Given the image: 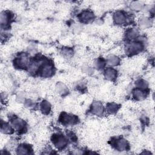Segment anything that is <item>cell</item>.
Wrapping results in <instances>:
<instances>
[{"mask_svg": "<svg viewBox=\"0 0 155 155\" xmlns=\"http://www.w3.org/2000/svg\"><path fill=\"white\" fill-rule=\"evenodd\" d=\"M51 139L53 145L59 149L64 148L68 143V139L62 134H54Z\"/></svg>", "mask_w": 155, "mask_h": 155, "instance_id": "obj_1", "label": "cell"}, {"mask_svg": "<svg viewBox=\"0 0 155 155\" xmlns=\"http://www.w3.org/2000/svg\"><path fill=\"white\" fill-rule=\"evenodd\" d=\"M59 120L64 125H72L78 122V118L76 116L62 113L60 115Z\"/></svg>", "mask_w": 155, "mask_h": 155, "instance_id": "obj_2", "label": "cell"}, {"mask_svg": "<svg viewBox=\"0 0 155 155\" xmlns=\"http://www.w3.org/2000/svg\"><path fill=\"white\" fill-rule=\"evenodd\" d=\"M14 65L18 68H25L29 66V58L27 54L22 53L14 60Z\"/></svg>", "mask_w": 155, "mask_h": 155, "instance_id": "obj_3", "label": "cell"}, {"mask_svg": "<svg viewBox=\"0 0 155 155\" xmlns=\"http://www.w3.org/2000/svg\"><path fill=\"white\" fill-rule=\"evenodd\" d=\"M39 70L40 71L41 76L43 78H48L51 76L54 72L53 65L48 62L43 64Z\"/></svg>", "mask_w": 155, "mask_h": 155, "instance_id": "obj_4", "label": "cell"}, {"mask_svg": "<svg viewBox=\"0 0 155 155\" xmlns=\"http://www.w3.org/2000/svg\"><path fill=\"white\" fill-rule=\"evenodd\" d=\"M143 49V44L140 41H136L131 43L127 48V51L130 54H136L141 52Z\"/></svg>", "mask_w": 155, "mask_h": 155, "instance_id": "obj_5", "label": "cell"}, {"mask_svg": "<svg viewBox=\"0 0 155 155\" xmlns=\"http://www.w3.org/2000/svg\"><path fill=\"white\" fill-rule=\"evenodd\" d=\"M113 20L117 25H124L128 22V18L124 12L122 11H117L113 15Z\"/></svg>", "mask_w": 155, "mask_h": 155, "instance_id": "obj_6", "label": "cell"}, {"mask_svg": "<svg viewBox=\"0 0 155 155\" xmlns=\"http://www.w3.org/2000/svg\"><path fill=\"white\" fill-rule=\"evenodd\" d=\"M11 124L13 128L18 131H22L25 128V122L18 117H14L11 120Z\"/></svg>", "mask_w": 155, "mask_h": 155, "instance_id": "obj_7", "label": "cell"}, {"mask_svg": "<svg viewBox=\"0 0 155 155\" xmlns=\"http://www.w3.org/2000/svg\"><path fill=\"white\" fill-rule=\"evenodd\" d=\"M78 18L82 22L87 23L94 18V15L90 10H84L79 15Z\"/></svg>", "mask_w": 155, "mask_h": 155, "instance_id": "obj_8", "label": "cell"}, {"mask_svg": "<svg viewBox=\"0 0 155 155\" xmlns=\"http://www.w3.org/2000/svg\"><path fill=\"white\" fill-rule=\"evenodd\" d=\"M113 144L114 145L113 146L115 147V148L119 151H124L127 150L128 148V143L124 138H119L116 139Z\"/></svg>", "mask_w": 155, "mask_h": 155, "instance_id": "obj_9", "label": "cell"}, {"mask_svg": "<svg viewBox=\"0 0 155 155\" xmlns=\"http://www.w3.org/2000/svg\"><path fill=\"white\" fill-rule=\"evenodd\" d=\"M91 112L97 116H102L104 113V107L99 102H94L91 106Z\"/></svg>", "mask_w": 155, "mask_h": 155, "instance_id": "obj_10", "label": "cell"}, {"mask_svg": "<svg viewBox=\"0 0 155 155\" xmlns=\"http://www.w3.org/2000/svg\"><path fill=\"white\" fill-rule=\"evenodd\" d=\"M12 19V15L8 12H2L1 13L0 21L1 27H6L9 24Z\"/></svg>", "mask_w": 155, "mask_h": 155, "instance_id": "obj_11", "label": "cell"}, {"mask_svg": "<svg viewBox=\"0 0 155 155\" xmlns=\"http://www.w3.org/2000/svg\"><path fill=\"white\" fill-rule=\"evenodd\" d=\"M17 153L19 154H31L32 149L30 146L27 144H20L17 148Z\"/></svg>", "mask_w": 155, "mask_h": 155, "instance_id": "obj_12", "label": "cell"}, {"mask_svg": "<svg viewBox=\"0 0 155 155\" xmlns=\"http://www.w3.org/2000/svg\"><path fill=\"white\" fill-rule=\"evenodd\" d=\"M133 96L135 99L140 101L145 99L147 96V93L144 89L137 88L133 91Z\"/></svg>", "mask_w": 155, "mask_h": 155, "instance_id": "obj_13", "label": "cell"}, {"mask_svg": "<svg viewBox=\"0 0 155 155\" xmlns=\"http://www.w3.org/2000/svg\"><path fill=\"white\" fill-rule=\"evenodd\" d=\"M104 76L106 79L113 81L115 79L117 76V71L113 68L108 67L104 71Z\"/></svg>", "mask_w": 155, "mask_h": 155, "instance_id": "obj_14", "label": "cell"}, {"mask_svg": "<svg viewBox=\"0 0 155 155\" xmlns=\"http://www.w3.org/2000/svg\"><path fill=\"white\" fill-rule=\"evenodd\" d=\"M1 131L4 134H12L13 132L12 126L3 120H1Z\"/></svg>", "mask_w": 155, "mask_h": 155, "instance_id": "obj_15", "label": "cell"}, {"mask_svg": "<svg viewBox=\"0 0 155 155\" xmlns=\"http://www.w3.org/2000/svg\"><path fill=\"white\" fill-rule=\"evenodd\" d=\"M40 108L41 111L42 113L45 114H47L50 113L51 110V105L47 101H43L41 102L40 104Z\"/></svg>", "mask_w": 155, "mask_h": 155, "instance_id": "obj_16", "label": "cell"}, {"mask_svg": "<svg viewBox=\"0 0 155 155\" xmlns=\"http://www.w3.org/2000/svg\"><path fill=\"white\" fill-rule=\"evenodd\" d=\"M108 64H109L111 66H116L117 65L119 64L120 62V59L119 58L114 55H111L110 56L107 61Z\"/></svg>", "mask_w": 155, "mask_h": 155, "instance_id": "obj_17", "label": "cell"}, {"mask_svg": "<svg viewBox=\"0 0 155 155\" xmlns=\"http://www.w3.org/2000/svg\"><path fill=\"white\" fill-rule=\"evenodd\" d=\"M138 36V32L136 29L131 28L129 29L126 33V37L128 39H134Z\"/></svg>", "mask_w": 155, "mask_h": 155, "instance_id": "obj_18", "label": "cell"}, {"mask_svg": "<svg viewBox=\"0 0 155 155\" xmlns=\"http://www.w3.org/2000/svg\"><path fill=\"white\" fill-rule=\"evenodd\" d=\"M119 105L114 103H110L107 105L106 109L107 112L110 113H116L119 109Z\"/></svg>", "mask_w": 155, "mask_h": 155, "instance_id": "obj_19", "label": "cell"}, {"mask_svg": "<svg viewBox=\"0 0 155 155\" xmlns=\"http://www.w3.org/2000/svg\"><path fill=\"white\" fill-rule=\"evenodd\" d=\"M140 25L143 28H146L148 27H150L151 25V21L150 19L143 17L139 21Z\"/></svg>", "mask_w": 155, "mask_h": 155, "instance_id": "obj_20", "label": "cell"}, {"mask_svg": "<svg viewBox=\"0 0 155 155\" xmlns=\"http://www.w3.org/2000/svg\"><path fill=\"white\" fill-rule=\"evenodd\" d=\"M136 86L137 88H141V89H145L147 88L148 87V83L147 81L143 80V79H139L137 80L135 83Z\"/></svg>", "mask_w": 155, "mask_h": 155, "instance_id": "obj_21", "label": "cell"}, {"mask_svg": "<svg viewBox=\"0 0 155 155\" xmlns=\"http://www.w3.org/2000/svg\"><path fill=\"white\" fill-rule=\"evenodd\" d=\"M56 90L61 94H63L67 93V91L66 87L62 83H59L57 84Z\"/></svg>", "mask_w": 155, "mask_h": 155, "instance_id": "obj_22", "label": "cell"}, {"mask_svg": "<svg viewBox=\"0 0 155 155\" xmlns=\"http://www.w3.org/2000/svg\"><path fill=\"white\" fill-rule=\"evenodd\" d=\"M105 62L103 59L99 58L96 62V67L97 68H102L105 65Z\"/></svg>", "mask_w": 155, "mask_h": 155, "instance_id": "obj_23", "label": "cell"}, {"mask_svg": "<svg viewBox=\"0 0 155 155\" xmlns=\"http://www.w3.org/2000/svg\"><path fill=\"white\" fill-rule=\"evenodd\" d=\"M131 8L135 10H140L142 8V4L139 2H133L131 5Z\"/></svg>", "mask_w": 155, "mask_h": 155, "instance_id": "obj_24", "label": "cell"}, {"mask_svg": "<svg viewBox=\"0 0 155 155\" xmlns=\"http://www.w3.org/2000/svg\"><path fill=\"white\" fill-rule=\"evenodd\" d=\"M62 53L67 56H70L73 53V50L69 48H65L62 50Z\"/></svg>", "mask_w": 155, "mask_h": 155, "instance_id": "obj_25", "label": "cell"}, {"mask_svg": "<svg viewBox=\"0 0 155 155\" xmlns=\"http://www.w3.org/2000/svg\"><path fill=\"white\" fill-rule=\"evenodd\" d=\"M33 105V103L32 102V101H30V100L26 101L25 105H26L27 107H31Z\"/></svg>", "mask_w": 155, "mask_h": 155, "instance_id": "obj_26", "label": "cell"}]
</instances>
